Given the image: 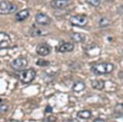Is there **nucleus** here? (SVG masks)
<instances>
[{
  "instance_id": "9",
  "label": "nucleus",
  "mask_w": 123,
  "mask_h": 122,
  "mask_svg": "<svg viewBox=\"0 0 123 122\" xmlns=\"http://www.w3.org/2000/svg\"><path fill=\"white\" fill-rule=\"evenodd\" d=\"M37 54L42 56H46L51 52V47L47 44H39L36 47Z\"/></svg>"
},
{
  "instance_id": "3",
  "label": "nucleus",
  "mask_w": 123,
  "mask_h": 122,
  "mask_svg": "<svg viewBox=\"0 0 123 122\" xmlns=\"http://www.w3.org/2000/svg\"><path fill=\"white\" fill-rule=\"evenodd\" d=\"M17 10L15 4L7 1H2L0 3V13L1 15H9Z\"/></svg>"
},
{
  "instance_id": "22",
  "label": "nucleus",
  "mask_w": 123,
  "mask_h": 122,
  "mask_svg": "<svg viewBox=\"0 0 123 122\" xmlns=\"http://www.w3.org/2000/svg\"><path fill=\"white\" fill-rule=\"evenodd\" d=\"M46 121L48 122H55V121H56V117H55L53 116H49L46 118Z\"/></svg>"
},
{
  "instance_id": "14",
  "label": "nucleus",
  "mask_w": 123,
  "mask_h": 122,
  "mask_svg": "<svg viewBox=\"0 0 123 122\" xmlns=\"http://www.w3.org/2000/svg\"><path fill=\"white\" fill-rule=\"evenodd\" d=\"M85 84L81 80H77L73 85V90L76 93H80V92L85 90Z\"/></svg>"
},
{
  "instance_id": "24",
  "label": "nucleus",
  "mask_w": 123,
  "mask_h": 122,
  "mask_svg": "<svg viewBox=\"0 0 123 122\" xmlns=\"http://www.w3.org/2000/svg\"><path fill=\"white\" fill-rule=\"evenodd\" d=\"M93 122H105V121L103 119H101V118H97V119L94 120Z\"/></svg>"
},
{
  "instance_id": "4",
  "label": "nucleus",
  "mask_w": 123,
  "mask_h": 122,
  "mask_svg": "<svg viewBox=\"0 0 123 122\" xmlns=\"http://www.w3.org/2000/svg\"><path fill=\"white\" fill-rule=\"evenodd\" d=\"M69 21L74 26L85 27L88 23V18L85 15H73L70 18Z\"/></svg>"
},
{
  "instance_id": "18",
  "label": "nucleus",
  "mask_w": 123,
  "mask_h": 122,
  "mask_svg": "<svg viewBox=\"0 0 123 122\" xmlns=\"http://www.w3.org/2000/svg\"><path fill=\"white\" fill-rule=\"evenodd\" d=\"M110 24V20H109L108 19H106V18H105V17L101 18L99 21V25H100V27H105L109 26Z\"/></svg>"
},
{
  "instance_id": "2",
  "label": "nucleus",
  "mask_w": 123,
  "mask_h": 122,
  "mask_svg": "<svg viewBox=\"0 0 123 122\" xmlns=\"http://www.w3.org/2000/svg\"><path fill=\"white\" fill-rule=\"evenodd\" d=\"M36 71L32 68L23 71V72H20V74L18 75L19 80H21V82L24 83V84L31 83L32 80L36 78Z\"/></svg>"
},
{
  "instance_id": "21",
  "label": "nucleus",
  "mask_w": 123,
  "mask_h": 122,
  "mask_svg": "<svg viewBox=\"0 0 123 122\" xmlns=\"http://www.w3.org/2000/svg\"><path fill=\"white\" fill-rule=\"evenodd\" d=\"M8 110V106L6 105L1 103V106H0V111L1 112H6Z\"/></svg>"
},
{
  "instance_id": "8",
  "label": "nucleus",
  "mask_w": 123,
  "mask_h": 122,
  "mask_svg": "<svg viewBox=\"0 0 123 122\" xmlns=\"http://www.w3.org/2000/svg\"><path fill=\"white\" fill-rule=\"evenodd\" d=\"M36 21L39 25H48L51 23V19L47 15L43 13H39L36 15Z\"/></svg>"
},
{
  "instance_id": "13",
  "label": "nucleus",
  "mask_w": 123,
  "mask_h": 122,
  "mask_svg": "<svg viewBox=\"0 0 123 122\" xmlns=\"http://www.w3.org/2000/svg\"><path fill=\"white\" fill-rule=\"evenodd\" d=\"M91 85L94 89L102 90L105 87V81L103 80H93L91 81Z\"/></svg>"
},
{
  "instance_id": "12",
  "label": "nucleus",
  "mask_w": 123,
  "mask_h": 122,
  "mask_svg": "<svg viewBox=\"0 0 123 122\" xmlns=\"http://www.w3.org/2000/svg\"><path fill=\"white\" fill-rule=\"evenodd\" d=\"M71 39L74 42L76 43H83L85 40V35L84 34L78 33V32H74L71 34Z\"/></svg>"
},
{
  "instance_id": "5",
  "label": "nucleus",
  "mask_w": 123,
  "mask_h": 122,
  "mask_svg": "<svg viewBox=\"0 0 123 122\" xmlns=\"http://www.w3.org/2000/svg\"><path fill=\"white\" fill-rule=\"evenodd\" d=\"M27 59L24 57H18V58L14 59L11 62V67L15 69V70L21 71L23 69H24L27 66Z\"/></svg>"
},
{
  "instance_id": "6",
  "label": "nucleus",
  "mask_w": 123,
  "mask_h": 122,
  "mask_svg": "<svg viewBox=\"0 0 123 122\" xmlns=\"http://www.w3.org/2000/svg\"><path fill=\"white\" fill-rule=\"evenodd\" d=\"M11 44V39L7 34L5 32H1L0 33V48L4 49L7 48Z\"/></svg>"
},
{
  "instance_id": "15",
  "label": "nucleus",
  "mask_w": 123,
  "mask_h": 122,
  "mask_svg": "<svg viewBox=\"0 0 123 122\" xmlns=\"http://www.w3.org/2000/svg\"><path fill=\"white\" fill-rule=\"evenodd\" d=\"M78 118L83 119V120H88L92 116V112L89 110H81L79 111L76 114Z\"/></svg>"
},
{
  "instance_id": "17",
  "label": "nucleus",
  "mask_w": 123,
  "mask_h": 122,
  "mask_svg": "<svg viewBox=\"0 0 123 122\" xmlns=\"http://www.w3.org/2000/svg\"><path fill=\"white\" fill-rule=\"evenodd\" d=\"M115 115L117 116H122L123 115V104H117L114 108V111H113Z\"/></svg>"
},
{
  "instance_id": "20",
  "label": "nucleus",
  "mask_w": 123,
  "mask_h": 122,
  "mask_svg": "<svg viewBox=\"0 0 123 122\" xmlns=\"http://www.w3.org/2000/svg\"><path fill=\"white\" fill-rule=\"evenodd\" d=\"M86 2L89 5H91L92 6H98L101 3V0H86Z\"/></svg>"
},
{
  "instance_id": "16",
  "label": "nucleus",
  "mask_w": 123,
  "mask_h": 122,
  "mask_svg": "<svg viewBox=\"0 0 123 122\" xmlns=\"http://www.w3.org/2000/svg\"><path fill=\"white\" fill-rule=\"evenodd\" d=\"M46 34H48L47 31H42V30L39 28L32 29L31 31V35L32 36H43V35H45Z\"/></svg>"
},
{
  "instance_id": "11",
  "label": "nucleus",
  "mask_w": 123,
  "mask_h": 122,
  "mask_svg": "<svg viewBox=\"0 0 123 122\" xmlns=\"http://www.w3.org/2000/svg\"><path fill=\"white\" fill-rule=\"evenodd\" d=\"M74 49V45L72 43H64L59 47V52L64 53V52H70Z\"/></svg>"
},
{
  "instance_id": "1",
  "label": "nucleus",
  "mask_w": 123,
  "mask_h": 122,
  "mask_svg": "<svg viewBox=\"0 0 123 122\" xmlns=\"http://www.w3.org/2000/svg\"><path fill=\"white\" fill-rule=\"evenodd\" d=\"M114 69V65L111 63H99L92 66V71L96 75H105L111 73Z\"/></svg>"
},
{
  "instance_id": "7",
  "label": "nucleus",
  "mask_w": 123,
  "mask_h": 122,
  "mask_svg": "<svg viewBox=\"0 0 123 122\" xmlns=\"http://www.w3.org/2000/svg\"><path fill=\"white\" fill-rule=\"evenodd\" d=\"M71 3L70 0H52L50 3L51 6L55 9H64Z\"/></svg>"
},
{
  "instance_id": "23",
  "label": "nucleus",
  "mask_w": 123,
  "mask_h": 122,
  "mask_svg": "<svg viewBox=\"0 0 123 122\" xmlns=\"http://www.w3.org/2000/svg\"><path fill=\"white\" fill-rule=\"evenodd\" d=\"M52 112V108L50 106V105H48L47 107H46V109H45V112Z\"/></svg>"
},
{
  "instance_id": "19",
  "label": "nucleus",
  "mask_w": 123,
  "mask_h": 122,
  "mask_svg": "<svg viewBox=\"0 0 123 122\" xmlns=\"http://www.w3.org/2000/svg\"><path fill=\"white\" fill-rule=\"evenodd\" d=\"M36 65L41 66V67H46V66L50 65V62H48L47 60H44V59H38V61L36 62Z\"/></svg>"
},
{
  "instance_id": "10",
  "label": "nucleus",
  "mask_w": 123,
  "mask_h": 122,
  "mask_svg": "<svg viewBox=\"0 0 123 122\" xmlns=\"http://www.w3.org/2000/svg\"><path fill=\"white\" fill-rule=\"evenodd\" d=\"M28 16H29V11L27 10V9H25V10L18 11V12L16 14L15 18H16V20H18V22H22L26 19Z\"/></svg>"
}]
</instances>
